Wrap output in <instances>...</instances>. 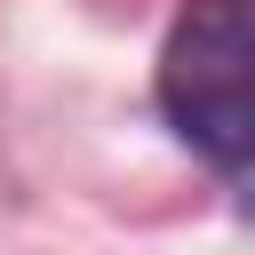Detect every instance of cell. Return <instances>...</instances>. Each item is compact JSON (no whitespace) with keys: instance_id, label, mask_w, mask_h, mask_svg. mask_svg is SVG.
I'll list each match as a JSON object with an SVG mask.
<instances>
[{"instance_id":"obj_1","label":"cell","mask_w":255,"mask_h":255,"mask_svg":"<svg viewBox=\"0 0 255 255\" xmlns=\"http://www.w3.org/2000/svg\"><path fill=\"white\" fill-rule=\"evenodd\" d=\"M159 120L191 159H255V0H183L159 48Z\"/></svg>"},{"instance_id":"obj_2","label":"cell","mask_w":255,"mask_h":255,"mask_svg":"<svg viewBox=\"0 0 255 255\" xmlns=\"http://www.w3.org/2000/svg\"><path fill=\"white\" fill-rule=\"evenodd\" d=\"M231 175H239V215H247V223H255V159H239V167H231Z\"/></svg>"}]
</instances>
